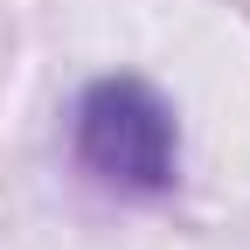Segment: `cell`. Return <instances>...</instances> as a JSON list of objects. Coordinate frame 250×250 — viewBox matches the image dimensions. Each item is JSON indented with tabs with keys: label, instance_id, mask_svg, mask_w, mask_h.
I'll list each match as a JSON object with an SVG mask.
<instances>
[{
	"label": "cell",
	"instance_id": "cell-1",
	"mask_svg": "<svg viewBox=\"0 0 250 250\" xmlns=\"http://www.w3.org/2000/svg\"><path fill=\"white\" fill-rule=\"evenodd\" d=\"M77 160L118 195H167L181 174L174 104L139 77H98L77 98Z\"/></svg>",
	"mask_w": 250,
	"mask_h": 250
}]
</instances>
